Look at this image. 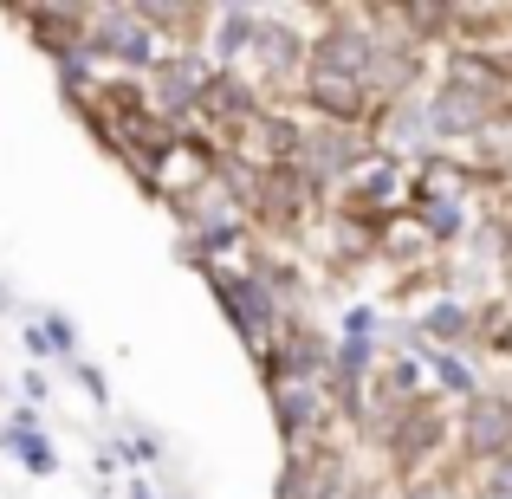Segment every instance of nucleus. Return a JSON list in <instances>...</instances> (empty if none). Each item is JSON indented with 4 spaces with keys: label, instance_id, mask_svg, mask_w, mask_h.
Instances as JSON below:
<instances>
[{
    "label": "nucleus",
    "instance_id": "1",
    "mask_svg": "<svg viewBox=\"0 0 512 499\" xmlns=\"http://www.w3.org/2000/svg\"><path fill=\"white\" fill-rule=\"evenodd\" d=\"M312 98H318V111H331V117H357L363 111V78L312 65Z\"/></svg>",
    "mask_w": 512,
    "mask_h": 499
},
{
    "label": "nucleus",
    "instance_id": "2",
    "mask_svg": "<svg viewBox=\"0 0 512 499\" xmlns=\"http://www.w3.org/2000/svg\"><path fill=\"white\" fill-rule=\"evenodd\" d=\"M506 441H512V409L506 402H480L474 422H467V448L493 461V454H506Z\"/></svg>",
    "mask_w": 512,
    "mask_h": 499
},
{
    "label": "nucleus",
    "instance_id": "3",
    "mask_svg": "<svg viewBox=\"0 0 512 499\" xmlns=\"http://www.w3.org/2000/svg\"><path fill=\"white\" fill-rule=\"evenodd\" d=\"M98 52H111V59H143V52H150V33H143L137 13H104Z\"/></svg>",
    "mask_w": 512,
    "mask_h": 499
},
{
    "label": "nucleus",
    "instance_id": "4",
    "mask_svg": "<svg viewBox=\"0 0 512 499\" xmlns=\"http://www.w3.org/2000/svg\"><path fill=\"white\" fill-rule=\"evenodd\" d=\"M480 117H487L480 91H461V85H448V98L435 104V124H441V130H474Z\"/></svg>",
    "mask_w": 512,
    "mask_h": 499
},
{
    "label": "nucleus",
    "instance_id": "5",
    "mask_svg": "<svg viewBox=\"0 0 512 499\" xmlns=\"http://www.w3.org/2000/svg\"><path fill=\"white\" fill-rule=\"evenodd\" d=\"M318 65H325V72L363 78V65H370V46H363V39H350V33H331L325 46H318Z\"/></svg>",
    "mask_w": 512,
    "mask_h": 499
},
{
    "label": "nucleus",
    "instance_id": "6",
    "mask_svg": "<svg viewBox=\"0 0 512 499\" xmlns=\"http://www.w3.org/2000/svg\"><path fill=\"white\" fill-rule=\"evenodd\" d=\"M331 493V454H312L286 474V499H325Z\"/></svg>",
    "mask_w": 512,
    "mask_h": 499
},
{
    "label": "nucleus",
    "instance_id": "7",
    "mask_svg": "<svg viewBox=\"0 0 512 499\" xmlns=\"http://www.w3.org/2000/svg\"><path fill=\"white\" fill-rule=\"evenodd\" d=\"M480 493H487V499H512V454H493V461H487Z\"/></svg>",
    "mask_w": 512,
    "mask_h": 499
},
{
    "label": "nucleus",
    "instance_id": "8",
    "mask_svg": "<svg viewBox=\"0 0 512 499\" xmlns=\"http://www.w3.org/2000/svg\"><path fill=\"white\" fill-rule=\"evenodd\" d=\"M201 91H208V98H201L208 111H221V117H240V91H234V78H208Z\"/></svg>",
    "mask_w": 512,
    "mask_h": 499
}]
</instances>
